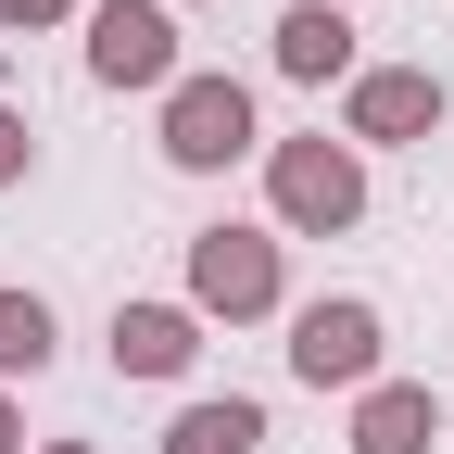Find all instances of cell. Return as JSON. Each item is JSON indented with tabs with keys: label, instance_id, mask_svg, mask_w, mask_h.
Listing matches in <instances>:
<instances>
[{
	"label": "cell",
	"instance_id": "e0dca14e",
	"mask_svg": "<svg viewBox=\"0 0 454 454\" xmlns=\"http://www.w3.org/2000/svg\"><path fill=\"white\" fill-rule=\"evenodd\" d=\"M164 13H190V0H164Z\"/></svg>",
	"mask_w": 454,
	"mask_h": 454
},
{
	"label": "cell",
	"instance_id": "30bf717a",
	"mask_svg": "<svg viewBox=\"0 0 454 454\" xmlns=\"http://www.w3.org/2000/svg\"><path fill=\"white\" fill-rule=\"evenodd\" d=\"M164 454H265V404L253 391H202V404H177Z\"/></svg>",
	"mask_w": 454,
	"mask_h": 454
},
{
	"label": "cell",
	"instance_id": "9a60e30c",
	"mask_svg": "<svg viewBox=\"0 0 454 454\" xmlns=\"http://www.w3.org/2000/svg\"><path fill=\"white\" fill-rule=\"evenodd\" d=\"M0 101H13V51H0Z\"/></svg>",
	"mask_w": 454,
	"mask_h": 454
},
{
	"label": "cell",
	"instance_id": "ac0fdd59",
	"mask_svg": "<svg viewBox=\"0 0 454 454\" xmlns=\"http://www.w3.org/2000/svg\"><path fill=\"white\" fill-rule=\"evenodd\" d=\"M340 13H354V0H340Z\"/></svg>",
	"mask_w": 454,
	"mask_h": 454
},
{
	"label": "cell",
	"instance_id": "2e32d148",
	"mask_svg": "<svg viewBox=\"0 0 454 454\" xmlns=\"http://www.w3.org/2000/svg\"><path fill=\"white\" fill-rule=\"evenodd\" d=\"M38 454H89V442H38Z\"/></svg>",
	"mask_w": 454,
	"mask_h": 454
},
{
	"label": "cell",
	"instance_id": "8992f818",
	"mask_svg": "<svg viewBox=\"0 0 454 454\" xmlns=\"http://www.w3.org/2000/svg\"><path fill=\"white\" fill-rule=\"evenodd\" d=\"M442 114H454L442 64H366L354 89H340V139H354V152H417Z\"/></svg>",
	"mask_w": 454,
	"mask_h": 454
},
{
	"label": "cell",
	"instance_id": "4fadbf2b",
	"mask_svg": "<svg viewBox=\"0 0 454 454\" xmlns=\"http://www.w3.org/2000/svg\"><path fill=\"white\" fill-rule=\"evenodd\" d=\"M89 13V0H0V26H13V38H38V26H76Z\"/></svg>",
	"mask_w": 454,
	"mask_h": 454
},
{
	"label": "cell",
	"instance_id": "7a4b0ae2",
	"mask_svg": "<svg viewBox=\"0 0 454 454\" xmlns=\"http://www.w3.org/2000/svg\"><path fill=\"white\" fill-rule=\"evenodd\" d=\"M265 227L278 240H340V227H366V152L354 139H265Z\"/></svg>",
	"mask_w": 454,
	"mask_h": 454
},
{
	"label": "cell",
	"instance_id": "3957f363",
	"mask_svg": "<svg viewBox=\"0 0 454 454\" xmlns=\"http://www.w3.org/2000/svg\"><path fill=\"white\" fill-rule=\"evenodd\" d=\"M291 379L303 391H379L391 379V316L366 303V291H316V303H291Z\"/></svg>",
	"mask_w": 454,
	"mask_h": 454
},
{
	"label": "cell",
	"instance_id": "52a82bcc",
	"mask_svg": "<svg viewBox=\"0 0 454 454\" xmlns=\"http://www.w3.org/2000/svg\"><path fill=\"white\" fill-rule=\"evenodd\" d=\"M265 64L291 76V89H354V76H366V51H354V13H340V0H291V13L265 26Z\"/></svg>",
	"mask_w": 454,
	"mask_h": 454
},
{
	"label": "cell",
	"instance_id": "5bb4252c",
	"mask_svg": "<svg viewBox=\"0 0 454 454\" xmlns=\"http://www.w3.org/2000/svg\"><path fill=\"white\" fill-rule=\"evenodd\" d=\"M0 454H26V404H13V391H0Z\"/></svg>",
	"mask_w": 454,
	"mask_h": 454
},
{
	"label": "cell",
	"instance_id": "7c38bea8",
	"mask_svg": "<svg viewBox=\"0 0 454 454\" xmlns=\"http://www.w3.org/2000/svg\"><path fill=\"white\" fill-rule=\"evenodd\" d=\"M38 177V127H26V101H0V190H26Z\"/></svg>",
	"mask_w": 454,
	"mask_h": 454
},
{
	"label": "cell",
	"instance_id": "6da1fadb",
	"mask_svg": "<svg viewBox=\"0 0 454 454\" xmlns=\"http://www.w3.org/2000/svg\"><path fill=\"white\" fill-rule=\"evenodd\" d=\"M190 316H202V328L291 316V240H278V227H240V215L190 227Z\"/></svg>",
	"mask_w": 454,
	"mask_h": 454
},
{
	"label": "cell",
	"instance_id": "277c9868",
	"mask_svg": "<svg viewBox=\"0 0 454 454\" xmlns=\"http://www.w3.org/2000/svg\"><path fill=\"white\" fill-rule=\"evenodd\" d=\"M152 139H164V164H177V177H227V164L265 152V139H253V89L227 76V64H190L177 89H164Z\"/></svg>",
	"mask_w": 454,
	"mask_h": 454
},
{
	"label": "cell",
	"instance_id": "5b68a950",
	"mask_svg": "<svg viewBox=\"0 0 454 454\" xmlns=\"http://www.w3.org/2000/svg\"><path fill=\"white\" fill-rule=\"evenodd\" d=\"M89 89H139V101H164L190 76V51H177V13L164 0H89Z\"/></svg>",
	"mask_w": 454,
	"mask_h": 454
},
{
	"label": "cell",
	"instance_id": "ba28073f",
	"mask_svg": "<svg viewBox=\"0 0 454 454\" xmlns=\"http://www.w3.org/2000/svg\"><path fill=\"white\" fill-rule=\"evenodd\" d=\"M101 354H114V379H190L202 366V316L190 303H114Z\"/></svg>",
	"mask_w": 454,
	"mask_h": 454
},
{
	"label": "cell",
	"instance_id": "8fae6325",
	"mask_svg": "<svg viewBox=\"0 0 454 454\" xmlns=\"http://www.w3.org/2000/svg\"><path fill=\"white\" fill-rule=\"evenodd\" d=\"M51 354H64V328H51V303H38V291H0V391H13V379H38Z\"/></svg>",
	"mask_w": 454,
	"mask_h": 454
},
{
	"label": "cell",
	"instance_id": "9c48e42d",
	"mask_svg": "<svg viewBox=\"0 0 454 454\" xmlns=\"http://www.w3.org/2000/svg\"><path fill=\"white\" fill-rule=\"evenodd\" d=\"M454 442V404L429 379H379V391H354V454H442Z\"/></svg>",
	"mask_w": 454,
	"mask_h": 454
}]
</instances>
